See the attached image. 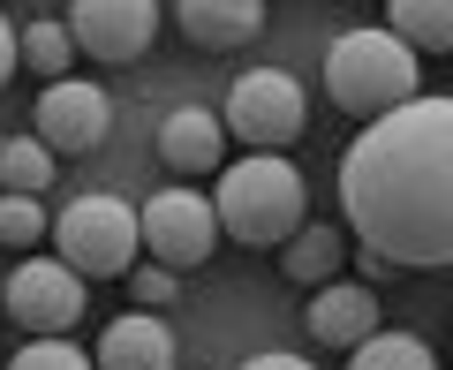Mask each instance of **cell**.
I'll return each mask as SVG.
<instances>
[{"label": "cell", "mask_w": 453, "mask_h": 370, "mask_svg": "<svg viewBox=\"0 0 453 370\" xmlns=\"http://www.w3.org/2000/svg\"><path fill=\"white\" fill-rule=\"evenodd\" d=\"M340 212L371 258L401 273H446L453 265V91H423L340 159Z\"/></svg>", "instance_id": "obj_1"}, {"label": "cell", "mask_w": 453, "mask_h": 370, "mask_svg": "<svg viewBox=\"0 0 453 370\" xmlns=\"http://www.w3.org/2000/svg\"><path fill=\"white\" fill-rule=\"evenodd\" d=\"M211 212H219V235L250 242V250H280V242L303 235L310 212V181L288 151H242V159L219 166V189H211Z\"/></svg>", "instance_id": "obj_2"}, {"label": "cell", "mask_w": 453, "mask_h": 370, "mask_svg": "<svg viewBox=\"0 0 453 370\" xmlns=\"http://www.w3.org/2000/svg\"><path fill=\"white\" fill-rule=\"evenodd\" d=\"M325 98L356 121H386L393 106L423 98V53L378 23V31H340L325 46Z\"/></svg>", "instance_id": "obj_3"}, {"label": "cell", "mask_w": 453, "mask_h": 370, "mask_svg": "<svg viewBox=\"0 0 453 370\" xmlns=\"http://www.w3.org/2000/svg\"><path fill=\"white\" fill-rule=\"evenodd\" d=\"M53 250H61V265H76L83 280H129L136 273V250H144V220H136V204H121V197H68L61 220H53Z\"/></svg>", "instance_id": "obj_4"}, {"label": "cell", "mask_w": 453, "mask_h": 370, "mask_svg": "<svg viewBox=\"0 0 453 370\" xmlns=\"http://www.w3.org/2000/svg\"><path fill=\"white\" fill-rule=\"evenodd\" d=\"M219 121H226V136H242L250 151H288L295 136L310 129V98H303V83L280 76V68H250V76H234Z\"/></svg>", "instance_id": "obj_5"}, {"label": "cell", "mask_w": 453, "mask_h": 370, "mask_svg": "<svg viewBox=\"0 0 453 370\" xmlns=\"http://www.w3.org/2000/svg\"><path fill=\"white\" fill-rule=\"evenodd\" d=\"M0 310H8L31 340H61L68 325L83 318V273L61 265V258H23L0 280Z\"/></svg>", "instance_id": "obj_6"}, {"label": "cell", "mask_w": 453, "mask_h": 370, "mask_svg": "<svg viewBox=\"0 0 453 370\" xmlns=\"http://www.w3.org/2000/svg\"><path fill=\"white\" fill-rule=\"evenodd\" d=\"M136 220H144L151 265L196 273V265H211V250H219V212H211V197H196V189H159L151 204H136Z\"/></svg>", "instance_id": "obj_7"}, {"label": "cell", "mask_w": 453, "mask_h": 370, "mask_svg": "<svg viewBox=\"0 0 453 370\" xmlns=\"http://www.w3.org/2000/svg\"><path fill=\"white\" fill-rule=\"evenodd\" d=\"M113 129V98L106 83L91 76H61L38 91V113H31V136L38 144H53V159H83V151H98Z\"/></svg>", "instance_id": "obj_8"}, {"label": "cell", "mask_w": 453, "mask_h": 370, "mask_svg": "<svg viewBox=\"0 0 453 370\" xmlns=\"http://www.w3.org/2000/svg\"><path fill=\"white\" fill-rule=\"evenodd\" d=\"M61 23L91 61H136L159 38V0H68Z\"/></svg>", "instance_id": "obj_9"}, {"label": "cell", "mask_w": 453, "mask_h": 370, "mask_svg": "<svg viewBox=\"0 0 453 370\" xmlns=\"http://www.w3.org/2000/svg\"><path fill=\"white\" fill-rule=\"evenodd\" d=\"M303 325H310V340H325V348H363V340L378 333L371 280H325V288H310Z\"/></svg>", "instance_id": "obj_10"}, {"label": "cell", "mask_w": 453, "mask_h": 370, "mask_svg": "<svg viewBox=\"0 0 453 370\" xmlns=\"http://www.w3.org/2000/svg\"><path fill=\"white\" fill-rule=\"evenodd\" d=\"M174 325L159 318V310H129V318H113L106 333H98V370H174Z\"/></svg>", "instance_id": "obj_11"}, {"label": "cell", "mask_w": 453, "mask_h": 370, "mask_svg": "<svg viewBox=\"0 0 453 370\" xmlns=\"http://www.w3.org/2000/svg\"><path fill=\"white\" fill-rule=\"evenodd\" d=\"M159 159L174 174H219L226 166V121L211 106H174L159 121Z\"/></svg>", "instance_id": "obj_12"}, {"label": "cell", "mask_w": 453, "mask_h": 370, "mask_svg": "<svg viewBox=\"0 0 453 370\" xmlns=\"http://www.w3.org/2000/svg\"><path fill=\"white\" fill-rule=\"evenodd\" d=\"M174 23L189 46L204 53H234L265 31V0H174Z\"/></svg>", "instance_id": "obj_13"}, {"label": "cell", "mask_w": 453, "mask_h": 370, "mask_svg": "<svg viewBox=\"0 0 453 370\" xmlns=\"http://www.w3.org/2000/svg\"><path fill=\"white\" fill-rule=\"evenodd\" d=\"M386 31L416 53H453V0H386Z\"/></svg>", "instance_id": "obj_14"}, {"label": "cell", "mask_w": 453, "mask_h": 370, "mask_svg": "<svg viewBox=\"0 0 453 370\" xmlns=\"http://www.w3.org/2000/svg\"><path fill=\"white\" fill-rule=\"evenodd\" d=\"M348 370H438V355H431V340H423V333L378 325L363 348H348Z\"/></svg>", "instance_id": "obj_15"}, {"label": "cell", "mask_w": 453, "mask_h": 370, "mask_svg": "<svg viewBox=\"0 0 453 370\" xmlns=\"http://www.w3.org/2000/svg\"><path fill=\"white\" fill-rule=\"evenodd\" d=\"M340 258H348V242H340L333 227H303L295 242H280V265H288V280H303V288L340 280Z\"/></svg>", "instance_id": "obj_16"}, {"label": "cell", "mask_w": 453, "mask_h": 370, "mask_svg": "<svg viewBox=\"0 0 453 370\" xmlns=\"http://www.w3.org/2000/svg\"><path fill=\"white\" fill-rule=\"evenodd\" d=\"M53 144H38V136H8L0 144V189H16V197H46L53 189Z\"/></svg>", "instance_id": "obj_17"}, {"label": "cell", "mask_w": 453, "mask_h": 370, "mask_svg": "<svg viewBox=\"0 0 453 370\" xmlns=\"http://www.w3.org/2000/svg\"><path fill=\"white\" fill-rule=\"evenodd\" d=\"M46 235H53V220H46V204H38V197L0 189V242H8V250H38Z\"/></svg>", "instance_id": "obj_18"}, {"label": "cell", "mask_w": 453, "mask_h": 370, "mask_svg": "<svg viewBox=\"0 0 453 370\" xmlns=\"http://www.w3.org/2000/svg\"><path fill=\"white\" fill-rule=\"evenodd\" d=\"M23 61H31L46 83H61L68 61H76V38H68V23H31V31H23Z\"/></svg>", "instance_id": "obj_19"}, {"label": "cell", "mask_w": 453, "mask_h": 370, "mask_svg": "<svg viewBox=\"0 0 453 370\" xmlns=\"http://www.w3.org/2000/svg\"><path fill=\"white\" fill-rule=\"evenodd\" d=\"M8 370H98V363L61 333V340H23V348L8 355Z\"/></svg>", "instance_id": "obj_20"}, {"label": "cell", "mask_w": 453, "mask_h": 370, "mask_svg": "<svg viewBox=\"0 0 453 370\" xmlns=\"http://www.w3.org/2000/svg\"><path fill=\"white\" fill-rule=\"evenodd\" d=\"M174 295H181V273H174V265H136V273H129V303H136V310H166Z\"/></svg>", "instance_id": "obj_21"}, {"label": "cell", "mask_w": 453, "mask_h": 370, "mask_svg": "<svg viewBox=\"0 0 453 370\" xmlns=\"http://www.w3.org/2000/svg\"><path fill=\"white\" fill-rule=\"evenodd\" d=\"M16 61H23V31L0 16V91H8V76H16Z\"/></svg>", "instance_id": "obj_22"}, {"label": "cell", "mask_w": 453, "mask_h": 370, "mask_svg": "<svg viewBox=\"0 0 453 370\" xmlns=\"http://www.w3.org/2000/svg\"><path fill=\"white\" fill-rule=\"evenodd\" d=\"M242 370H310V363H303V355H280V348H273V355H250Z\"/></svg>", "instance_id": "obj_23"}]
</instances>
